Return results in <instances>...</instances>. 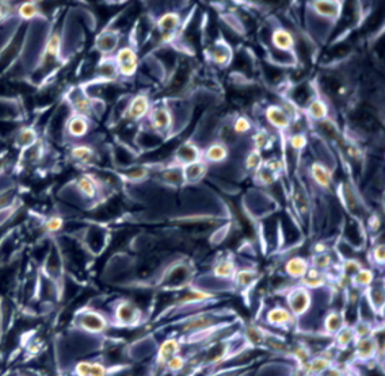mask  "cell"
I'll return each instance as SVG.
<instances>
[{"label":"cell","mask_w":385,"mask_h":376,"mask_svg":"<svg viewBox=\"0 0 385 376\" xmlns=\"http://www.w3.org/2000/svg\"><path fill=\"white\" fill-rule=\"evenodd\" d=\"M114 64L118 70V76H122L125 79L133 77L139 69V57L137 53L132 46H124L113 58Z\"/></svg>","instance_id":"6da1fadb"},{"label":"cell","mask_w":385,"mask_h":376,"mask_svg":"<svg viewBox=\"0 0 385 376\" xmlns=\"http://www.w3.org/2000/svg\"><path fill=\"white\" fill-rule=\"evenodd\" d=\"M151 108V101H149L148 95H136L128 103L127 108H125V118L130 122H139V120L148 117Z\"/></svg>","instance_id":"7a4b0ae2"},{"label":"cell","mask_w":385,"mask_h":376,"mask_svg":"<svg viewBox=\"0 0 385 376\" xmlns=\"http://www.w3.org/2000/svg\"><path fill=\"white\" fill-rule=\"evenodd\" d=\"M148 120L151 125L152 132L158 134H165L170 132L172 126V114L165 106L152 107L148 114Z\"/></svg>","instance_id":"3957f363"},{"label":"cell","mask_w":385,"mask_h":376,"mask_svg":"<svg viewBox=\"0 0 385 376\" xmlns=\"http://www.w3.org/2000/svg\"><path fill=\"white\" fill-rule=\"evenodd\" d=\"M91 130V118L83 117L79 114H73L67 120L64 125V133L67 137L72 139H80L86 137Z\"/></svg>","instance_id":"277c9868"},{"label":"cell","mask_w":385,"mask_h":376,"mask_svg":"<svg viewBox=\"0 0 385 376\" xmlns=\"http://www.w3.org/2000/svg\"><path fill=\"white\" fill-rule=\"evenodd\" d=\"M181 17L179 14L174 13V11H168V13L163 14L156 22V27L158 32L162 38V42H168L171 38L175 35L178 32L179 26H181Z\"/></svg>","instance_id":"5b68a950"},{"label":"cell","mask_w":385,"mask_h":376,"mask_svg":"<svg viewBox=\"0 0 385 376\" xmlns=\"http://www.w3.org/2000/svg\"><path fill=\"white\" fill-rule=\"evenodd\" d=\"M201 157L202 152L197 145H194L193 142H184L175 152V160H177L175 163L187 167V165L201 161Z\"/></svg>","instance_id":"8992f818"},{"label":"cell","mask_w":385,"mask_h":376,"mask_svg":"<svg viewBox=\"0 0 385 376\" xmlns=\"http://www.w3.org/2000/svg\"><path fill=\"white\" fill-rule=\"evenodd\" d=\"M266 120L278 130H286L291 125V115L282 106H269L266 110Z\"/></svg>","instance_id":"52a82bcc"},{"label":"cell","mask_w":385,"mask_h":376,"mask_svg":"<svg viewBox=\"0 0 385 376\" xmlns=\"http://www.w3.org/2000/svg\"><path fill=\"white\" fill-rule=\"evenodd\" d=\"M229 156L227 145L222 142H212L205 151L202 152V161L205 164H220L224 163Z\"/></svg>","instance_id":"ba28073f"},{"label":"cell","mask_w":385,"mask_h":376,"mask_svg":"<svg viewBox=\"0 0 385 376\" xmlns=\"http://www.w3.org/2000/svg\"><path fill=\"white\" fill-rule=\"evenodd\" d=\"M70 156L75 163L91 164L94 163V160L96 158V152L91 145L79 142V144H73L71 146Z\"/></svg>","instance_id":"9c48e42d"},{"label":"cell","mask_w":385,"mask_h":376,"mask_svg":"<svg viewBox=\"0 0 385 376\" xmlns=\"http://www.w3.org/2000/svg\"><path fill=\"white\" fill-rule=\"evenodd\" d=\"M272 44L278 51H288L293 49L296 41H294V35L289 30H286L284 27H278L275 30H273Z\"/></svg>","instance_id":"30bf717a"},{"label":"cell","mask_w":385,"mask_h":376,"mask_svg":"<svg viewBox=\"0 0 385 376\" xmlns=\"http://www.w3.org/2000/svg\"><path fill=\"white\" fill-rule=\"evenodd\" d=\"M117 45H118V35L114 32H108L99 35L96 41V49L101 51L103 56H109L115 51Z\"/></svg>","instance_id":"8fae6325"},{"label":"cell","mask_w":385,"mask_h":376,"mask_svg":"<svg viewBox=\"0 0 385 376\" xmlns=\"http://www.w3.org/2000/svg\"><path fill=\"white\" fill-rule=\"evenodd\" d=\"M307 114H308L310 120H313L316 122H322V120L329 118V107L322 99L315 98L313 101H311L308 103Z\"/></svg>","instance_id":"7c38bea8"},{"label":"cell","mask_w":385,"mask_h":376,"mask_svg":"<svg viewBox=\"0 0 385 376\" xmlns=\"http://www.w3.org/2000/svg\"><path fill=\"white\" fill-rule=\"evenodd\" d=\"M37 142V133L34 132L33 127H22L15 136V144L22 149H29Z\"/></svg>","instance_id":"4fadbf2b"},{"label":"cell","mask_w":385,"mask_h":376,"mask_svg":"<svg viewBox=\"0 0 385 376\" xmlns=\"http://www.w3.org/2000/svg\"><path fill=\"white\" fill-rule=\"evenodd\" d=\"M311 172H312V176H313L316 184H317L319 187L329 188L330 186H331V175H330V172L327 171V168H326L324 165H322V164L319 163H315L312 165Z\"/></svg>","instance_id":"5bb4252c"},{"label":"cell","mask_w":385,"mask_h":376,"mask_svg":"<svg viewBox=\"0 0 385 376\" xmlns=\"http://www.w3.org/2000/svg\"><path fill=\"white\" fill-rule=\"evenodd\" d=\"M292 308L294 314L304 313L308 305H310V296L307 294V290H297L292 295Z\"/></svg>","instance_id":"9a60e30c"},{"label":"cell","mask_w":385,"mask_h":376,"mask_svg":"<svg viewBox=\"0 0 385 376\" xmlns=\"http://www.w3.org/2000/svg\"><path fill=\"white\" fill-rule=\"evenodd\" d=\"M286 272L293 277H301L308 272V264L303 257H294L286 264Z\"/></svg>","instance_id":"2e32d148"},{"label":"cell","mask_w":385,"mask_h":376,"mask_svg":"<svg viewBox=\"0 0 385 376\" xmlns=\"http://www.w3.org/2000/svg\"><path fill=\"white\" fill-rule=\"evenodd\" d=\"M39 7L38 3L36 1H27V3H22L18 7V17L23 20H33L39 15Z\"/></svg>","instance_id":"e0dca14e"},{"label":"cell","mask_w":385,"mask_h":376,"mask_svg":"<svg viewBox=\"0 0 385 376\" xmlns=\"http://www.w3.org/2000/svg\"><path fill=\"white\" fill-rule=\"evenodd\" d=\"M289 320H291V314H289V311L284 310V308H275V310H273L269 314V321L272 324H275V325L286 324Z\"/></svg>","instance_id":"ac0fdd59"},{"label":"cell","mask_w":385,"mask_h":376,"mask_svg":"<svg viewBox=\"0 0 385 376\" xmlns=\"http://www.w3.org/2000/svg\"><path fill=\"white\" fill-rule=\"evenodd\" d=\"M63 226H64L63 218L58 217V215H53L51 218H48V221L44 223L45 230L49 233L60 232V230L63 229Z\"/></svg>","instance_id":"d6986e66"},{"label":"cell","mask_w":385,"mask_h":376,"mask_svg":"<svg viewBox=\"0 0 385 376\" xmlns=\"http://www.w3.org/2000/svg\"><path fill=\"white\" fill-rule=\"evenodd\" d=\"M234 132L236 134H246L251 130V120H248L247 117H239L238 120H235L234 123Z\"/></svg>","instance_id":"ffe728a7"},{"label":"cell","mask_w":385,"mask_h":376,"mask_svg":"<svg viewBox=\"0 0 385 376\" xmlns=\"http://www.w3.org/2000/svg\"><path fill=\"white\" fill-rule=\"evenodd\" d=\"M291 146L294 151H303L304 148L307 146V137L304 134H301V133H297L294 136H292Z\"/></svg>","instance_id":"44dd1931"},{"label":"cell","mask_w":385,"mask_h":376,"mask_svg":"<svg viewBox=\"0 0 385 376\" xmlns=\"http://www.w3.org/2000/svg\"><path fill=\"white\" fill-rule=\"evenodd\" d=\"M216 273L219 276H231L234 273V265L231 261H221L217 267H216Z\"/></svg>","instance_id":"7402d4cb"},{"label":"cell","mask_w":385,"mask_h":376,"mask_svg":"<svg viewBox=\"0 0 385 376\" xmlns=\"http://www.w3.org/2000/svg\"><path fill=\"white\" fill-rule=\"evenodd\" d=\"M355 280L361 286H367L373 282V275L370 271L367 270H360L355 275Z\"/></svg>","instance_id":"603a6c76"},{"label":"cell","mask_w":385,"mask_h":376,"mask_svg":"<svg viewBox=\"0 0 385 376\" xmlns=\"http://www.w3.org/2000/svg\"><path fill=\"white\" fill-rule=\"evenodd\" d=\"M11 203H13V192H10V191H1L0 192V211H3Z\"/></svg>","instance_id":"cb8c5ba5"},{"label":"cell","mask_w":385,"mask_h":376,"mask_svg":"<svg viewBox=\"0 0 385 376\" xmlns=\"http://www.w3.org/2000/svg\"><path fill=\"white\" fill-rule=\"evenodd\" d=\"M91 363L83 361L76 365V375L77 376H90V371H91Z\"/></svg>","instance_id":"d4e9b609"},{"label":"cell","mask_w":385,"mask_h":376,"mask_svg":"<svg viewBox=\"0 0 385 376\" xmlns=\"http://www.w3.org/2000/svg\"><path fill=\"white\" fill-rule=\"evenodd\" d=\"M168 367L171 370H181L183 367V359L179 356H172L168 359Z\"/></svg>","instance_id":"484cf974"},{"label":"cell","mask_w":385,"mask_h":376,"mask_svg":"<svg viewBox=\"0 0 385 376\" xmlns=\"http://www.w3.org/2000/svg\"><path fill=\"white\" fill-rule=\"evenodd\" d=\"M90 376H106V368L102 364H92Z\"/></svg>","instance_id":"4316f807"},{"label":"cell","mask_w":385,"mask_h":376,"mask_svg":"<svg viewBox=\"0 0 385 376\" xmlns=\"http://www.w3.org/2000/svg\"><path fill=\"white\" fill-rule=\"evenodd\" d=\"M4 168H6V158L0 157V173L4 171Z\"/></svg>","instance_id":"83f0119b"}]
</instances>
